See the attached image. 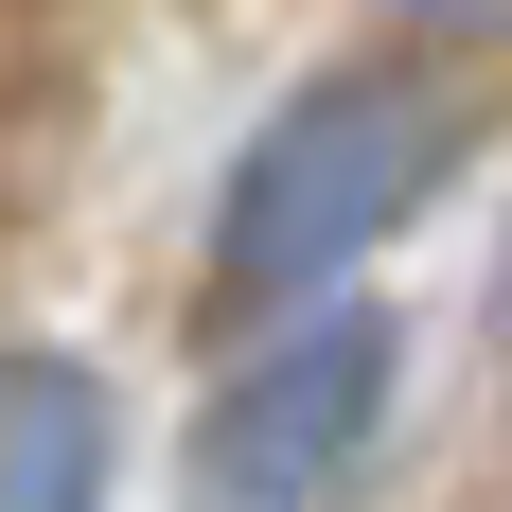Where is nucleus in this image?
Segmentation results:
<instances>
[{
    "instance_id": "obj_4",
    "label": "nucleus",
    "mask_w": 512,
    "mask_h": 512,
    "mask_svg": "<svg viewBox=\"0 0 512 512\" xmlns=\"http://www.w3.org/2000/svg\"><path fill=\"white\" fill-rule=\"evenodd\" d=\"M424 36H512V0H407Z\"/></svg>"
},
{
    "instance_id": "obj_1",
    "label": "nucleus",
    "mask_w": 512,
    "mask_h": 512,
    "mask_svg": "<svg viewBox=\"0 0 512 512\" xmlns=\"http://www.w3.org/2000/svg\"><path fill=\"white\" fill-rule=\"evenodd\" d=\"M477 159V89L460 71H336V89H301L283 124H265L248 159H230V195H212V301H301V283H336L354 248H389L442 177Z\"/></svg>"
},
{
    "instance_id": "obj_2",
    "label": "nucleus",
    "mask_w": 512,
    "mask_h": 512,
    "mask_svg": "<svg viewBox=\"0 0 512 512\" xmlns=\"http://www.w3.org/2000/svg\"><path fill=\"white\" fill-rule=\"evenodd\" d=\"M389 407H407V318H371V301L283 318V336L195 407V442H177V512H354Z\"/></svg>"
},
{
    "instance_id": "obj_3",
    "label": "nucleus",
    "mask_w": 512,
    "mask_h": 512,
    "mask_svg": "<svg viewBox=\"0 0 512 512\" xmlns=\"http://www.w3.org/2000/svg\"><path fill=\"white\" fill-rule=\"evenodd\" d=\"M106 460H124L106 371H71V354H0V512H106Z\"/></svg>"
}]
</instances>
